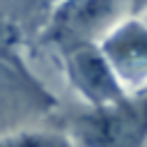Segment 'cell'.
<instances>
[{
    "label": "cell",
    "mask_w": 147,
    "mask_h": 147,
    "mask_svg": "<svg viewBox=\"0 0 147 147\" xmlns=\"http://www.w3.org/2000/svg\"><path fill=\"white\" fill-rule=\"evenodd\" d=\"M99 46L129 94L147 90V16L131 14L122 18Z\"/></svg>",
    "instance_id": "277c9868"
},
{
    "label": "cell",
    "mask_w": 147,
    "mask_h": 147,
    "mask_svg": "<svg viewBox=\"0 0 147 147\" xmlns=\"http://www.w3.org/2000/svg\"><path fill=\"white\" fill-rule=\"evenodd\" d=\"M142 16H147V11H145V14H142Z\"/></svg>",
    "instance_id": "ba28073f"
},
{
    "label": "cell",
    "mask_w": 147,
    "mask_h": 147,
    "mask_svg": "<svg viewBox=\"0 0 147 147\" xmlns=\"http://www.w3.org/2000/svg\"><path fill=\"white\" fill-rule=\"evenodd\" d=\"M0 147H71L67 136L51 131H16L0 138Z\"/></svg>",
    "instance_id": "5b68a950"
},
{
    "label": "cell",
    "mask_w": 147,
    "mask_h": 147,
    "mask_svg": "<svg viewBox=\"0 0 147 147\" xmlns=\"http://www.w3.org/2000/svg\"><path fill=\"white\" fill-rule=\"evenodd\" d=\"M131 14H145L147 11V0H129Z\"/></svg>",
    "instance_id": "52a82bcc"
},
{
    "label": "cell",
    "mask_w": 147,
    "mask_h": 147,
    "mask_svg": "<svg viewBox=\"0 0 147 147\" xmlns=\"http://www.w3.org/2000/svg\"><path fill=\"white\" fill-rule=\"evenodd\" d=\"M126 16H131L129 0H55L44 34L60 51L76 44H99Z\"/></svg>",
    "instance_id": "7a4b0ae2"
},
{
    "label": "cell",
    "mask_w": 147,
    "mask_h": 147,
    "mask_svg": "<svg viewBox=\"0 0 147 147\" xmlns=\"http://www.w3.org/2000/svg\"><path fill=\"white\" fill-rule=\"evenodd\" d=\"M71 147H147V90L71 117Z\"/></svg>",
    "instance_id": "6da1fadb"
},
{
    "label": "cell",
    "mask_w": 147,
    "mask_h": 147,
    "mask_svg": "<svg viewBox=\"0 0 147 147\" xmlns=\"http://www.w3.org/2000/svg\"><path fill=\"white\" fill-rule=\"evenodd\" d=\"M16 46H18V30L16 25L0 14V60L18 64L16 60Z\"/></svg>",
    "instance_id": "8992f818"
},
{
    "label": "cell",
    "mask_w": 147,
    "mask_h": 147,
    "mask_svg": "<svg viewBox=\"0 0 147 147\" xmlns=\"http://www.w3.org/2000/svg\"><path fill=\"white\" fill-rule=\"evenodd\" d=\"M62 55L67 78L71 87L80 94V99L87 103V108L113 106L129 94L117 80L99 44H76L62 48Z\"/></svg>",
    "instance_id": "3957f363"
}]
</instances>
